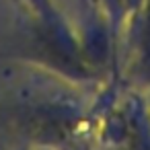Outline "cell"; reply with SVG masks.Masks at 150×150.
<instances>
[]
</instances>
